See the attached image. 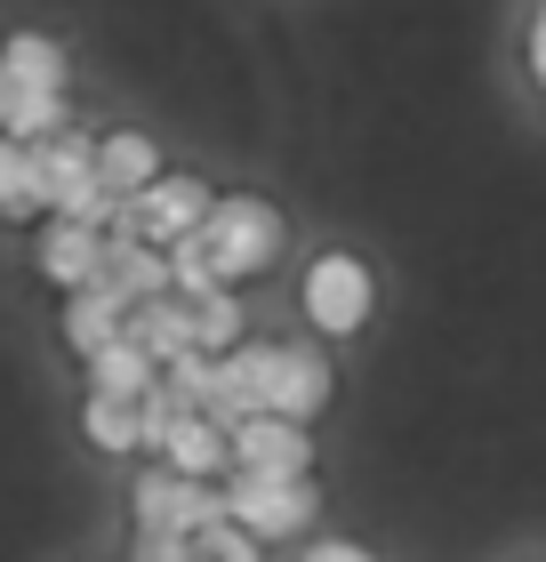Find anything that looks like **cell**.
<instances>
[{
    "label": "cell",
    "mask_w": 546,
    "mask_h": 562,
    "mask_svg": "<svg viewBox=\"0 0 546 562\" xmlns=\"http://www.w3.org/2000/svg\"><path fill=\"white\" fill-rule=\"evenodd\" d=\"M298 305L314 322V338H361L378 314V273L354 258V249H322L298 281Z\"/></svg>",
    "instance_id": "obj_1"
},
{
    "label": "cell",
    "mask_w": 546,
    "mask_h": 562,
    "mask_svg": "<svg viewBox=\"0 0 546 562\" xmlns=\"http://www.w3.org/2000/svg\"><path fill=\"white\" fill-rule=\"evenodd\" d=\"M314 506H322V491H314V474H242L233 467L225 474V515L249 530V539H305L314 530Z\"/></svg>",
    "instance_id": "obj_2"
},
{
    "label": "cell",
    "mask_w": 546,
    "mask_h": 562,
    "mask_svg": "<svg viewBox=\"0 0 546 562\" xmlns=\"http://www.w3.org/2000/svg\"><path fill=\"white\" fill-rule=\"evenodd\" d=\"M201 241H210L218 273L242 290V281H257V273L281 258V210H274V201H257V193H218V210H210V225H201Z\"/></svg>",
    "instance_id": "obj_3"
},
{
    "label": "cell",
    "mask_w": 546,
    "mask_h": 562,
    "mask_svg": "<svg viewBox=\"0 0 546 562\" xmlns=\"http://www.w3.org/2000/svg\"><path fill=\"white\" fill-rule=\"evenodd\" d=\"M210 210H218V193L201 186L193 169H169V177H153L145 193H129V210H121L113 234H137V241H153V249H177L186 234L210 225Z\"/></svg>",
    "instance_id": "obj_4"
},
{
    "label": "cell",
    "mask_w": 546,
    "mask_h": 562,
    "mask_svg": "<svg viewBox=\"0 0 546 562\" xmlns=\"http://www.w3.org/2000/svg\"><path fill=\"white\" fill-rule=\"evenodd\" d=\"M129 515H137V539H193L201 522L225 515V482H193L177 467H153L137 482V498H129Z\"/></svg>",
    "instance_id": "obj_5"
},
{
    "label": "cell",
    "mask_w": 546,
    "mask_h": 562,
    "mask_svg": "<svg viewBox=\"0 0 546 562\" xmlns=\"http://www.w3.org/2000/svg\"><path fill=\"white\" fill-rule=\"evenodd\" d=\"M105 249H113L105 225L41 217V234H33V266H41V281H48L57 297H73V290H89V281H105Z\"/></svg>",
    "instance_id": "obj_6"
},
{
    "label": "cell",
    "mask_w": 546,
    "mask_h": 562,
    "mask_svg": "<svg viewBox=\"0 0 546 562\" xmlns=\"http://www.w3.org/2000/svg\"><path fill=\"white\" fill-rule=\"evenodd\" d=\"M274 370H281V346H274V338H242L233 353H218L210 418H218V426H242V418H257V411H274Z\"/></svg>",
    "instance_id": "obj_7"
},
{
    "label": "cell",
    "mask_w": 546,
    "mask_h": 562,
    "mask_svg": "<svg viewBox=\"0 0 546 562\" xmlns=\"http://www.w3.org/2000/svg\"><path fill=\"white\" fill-rule=\"evenodd\" d=\"M233 467L242 474H314V434H305L298 418L257 411V418L233 426Z\"/></svg>",
    "instance_id": "obj_8"
},
{
    "label": "cell",
    "mask_w": 546,
    "mask_h": 562,
    "mask_svg": "<svg viewBox=\"0 0 546 562\" xmlns=\"http://www.w3.org/2000/svg\"><path fill=\"white\" fill-rule=\"evenodd\" d=\"M57 329H65V346L89 362V353H105L113 338H129V297L113 290V281H89V290H73V297H65Z\"/></svg>",
    "instance_id": "obj_9"
},
{
    "label": "cell",
    "mask_w": 546,
    "mask_h": 562,
    "mask_svg": "<svg viewBox=\"0 0 546 562\" xmlns=\"http://www.w3.org/2000/svg\"><path fill=\"white\" fill-rule=\"evenodd\" d=\"M33 177H41V217H57L81 186H97V137L65 130V137L33 145Z\"/></svg>",
    "instance_id": "obj_10"
},
{
    "label": "cell",
    "mask_w": 546,
    "mask_h": 562,
    "mask_svg": "<svg viewBox=\"0 0 546 562\" xmlns=\"http://www.w3.org/2000/svg\"><path fill=\"white\" fill-rule=\"evenodd\" d=\"M322 411H330V362H322V346H281V370H274V418L314 426Z\"/></svg>",
    "instance_id": "obj_11"
},
{
    "label": "cell",
    "mask_w": 546,
    "mask_h": 562,
    "mask_svg": "<svg viewBox=\"0 0 546 562\" xmlns=\"http://www.w3.org/2000/svg\"><path fill=\"white\" fill-rule=\"evenodd\" d=\"M161 467L193 474V482H225L233 474V426H218L210 411H186V426H177L169 450H161Z\"/></svg>",
    "instance_id": "obj_12"
},
{
    "label": "cell",
    "mask_w": 546,
    "mask_h": 562,
    "mask_svg": "<svg viewBox=\"0 0 546 562\" xmlns=\"http://www.w3.org/2000/svg\"><path fill=\"white\" fill-rule=\"evenodd\" d=\"M105 281H113L129 305H145V297H177L169 249H153V241H137V234H113V249H105Z\"/></svg>",
    "instance_id": "obj_13"
},
{
    "label": "cell",
    "mask_w": 546,
    "mask_h": 562,
    "mask_svg": "<svg viewBox=\"0 0 546 562\" xmlns=\"http://www.w3.org/2000/svg\"><path fill=\"white\" fill-rule=\"evenodd\" d=\"M129 346H145L153 362H177V353H201L193 346V305L186 297H145V305H129Z\"/></svg>",
    "instance_id": "obj_14"
},
{
    "label": "cell",
    "mask_w": 546,
    "mask_h": 562,
    "mask_svg": "<svg viewBox=\"0 0 546 562\" xmlns=\"http://www.w3.org/2000/svg\"><path fill=\"white\" fill-rule=\"evenodd\" d=\"M97 177L129 201V193H145L153 177H169V169H161V145H153L145 130H105L97 137Z\"/></svg>",
    "instance_id": "obj_15"
},
{
    "label": "cell",
    "mask_w": 546,
    "mask_h": 562,
    "mask_svg": "<svg viewBox=\"0 0 546 562\" xmlns=\"http://www.w3.org/2000/svg\"><path fill=\"white\" fill-rule=\"evenodd\" d=\"M153 386H161V362H153L145 346L113 338L105 353H89V394H113V402H145Z\"/></svg>",
    "instance_id": "obj_16"
},
{
    "label": "cell",
    "mask_w": 546,
    "mask_h": 562,
    "mask_svg": "<svg viewBox=\"0 0 546 562\" xmlns=\"http://www.w3.org/2000/svg\"><path fill=\"white\" fill-rule=\"evenodd\" d=\"M81 434H89V450H105V458L145 450V418H137V402H113V394H89V402H81Z\"/></svg>",
    "instance_id": "obj_17"
},
{
    "label": "cell",
    "mask_w": 546,
    "mask_h": 562,
    "mask_svg": "<svg viewBox=\"0 0 546 562\" xmlns=\"http://www.w3.org/2000/svg\"><path fill=\"white\" fill-rule=\"evenodd\" d=\"M186 305H193V346L201 353H233L249 338V314H242V297H233V290H201Z\"/></svg>",
    "instance_id": "obj_18"
},
{
    "label": "cell",
    "mask_w": 546,
    "mask_h": 562,
    "mask_svg": "<svg viewBox=\"0 0 546 562\" xmlns=\"http://www.w3.org/2000/svg\"><path fill=\"white\" fill-rule=\"evenodd\" d=\"M0 57H9L16 89H65V48L48 33H9V41H0Z\"/></svg>",
    "instance_id": "obj_19"
},
{
    "label": "cell",
    "mask_w": 546,
    "mask_h": 562,
    "mask_svg": "<svg viewBox=\"0 0 546 562\" xmlns=\"http://www.w3.org/2000/svg\"><path fill=\"white\" fill-rule=\"evenodd\" d=\"M0 217H41V177H33V145L0 130Z\"/></svg>",
    "instance_id": "obj_20"
},
{
    "label": "cell",
    "mask_w": 546,
    "mask_h": 562,
    "mask_svg": "<svg viewBox=\"0 0 546 562\" xmlns=\"http://www.w3.org/2000/svg\"><path fill=\"white\" fill-rule=\"evenodd\" d=\"M65 130H73L65 89H16V105H9V137H24V145H48V137H65Z\"/></svg>",
    "instance_id": "obj_21"
},
{
    "label": "cell",
    "mask_w": 546,
    "mask_h": 562,
    "mask_svg": "<svg viewBox=\"0 0 546 562\" xmlns=\"http://www.w3.org/2000/svg\"><path fill=\"white\" fill-rule=\"evenodd\" d=\"M257 547H266V539H249V530L233 522V515H218V522H201L193 539H186V554H193V562H266Z\"/></svg>",
    "instance_id": "obj_22"
},
{
    "label": "cell",
    "mask_w": 546,
    "mask_h": 562,
    "mask_svg": "<svg viewBox=\"0 0 546 562\" xmlns=\"http://www.w3.org/2000/svg\"><path fill=\"white\" fill-rule=\"evenodd\" d=\"M523 57H531V81H538V97H546V0L531 9V41H523Z\"/></svg>",
    "instance_id": "obj_23"
},
{
    "label": "cell",
    "mask_w": 546,
    "mask_h": 562,
    "mask_svg": "<svg viewBox=\"0 0 546 562\" xmlns=\"http://www.w3.org/2000/svg\"><path fill=\"white\" fill-rule=\"evenodd\" d=\"M298 562H378V554H370V547H354V539H314Z\"/></svg>",
    "instance_id": "obj_24"
},
{
    "label": "cell",
    "mask_w": 546,
    "mask_h": 562,
    "mask_svg": "<svg viewBox=\"0 0 546 562\" xmlns=\"http://www.w3.org/2000/svg\"><path fill=\"white\" fill-rule=\"evenodd\" d=\"M9 105H16V72H9V57H0V130H9Z\"/></svg>",
    "instance_id": "obj_25"
}]
</instances>
